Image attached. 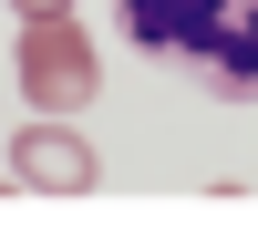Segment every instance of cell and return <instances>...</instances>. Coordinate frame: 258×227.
I'll return each instance as SVG.
<instances>
[{
	"instance_id": "obj_3",
	"label": "cell",
	"mask_w": 258,
	"mask_h": 227,
	"mask_svg": "<svg viewBox=\"0 0 258 227\" xmlns=\"http://www.w3.org/2000/svg\"><path fill=\"white\" fill-rule=\"evenodd\" d=\"M11 176L41 196H93V144L62 124H31V134H11Z\"/></svg>"
},
{
	"instance_id": "obj_2",
	"label": "cell",
	"mask_w": 258,
	"mask_h": 227,
	"mask_svg": "<svg viewBox=\"0 0 258 227\" xmlns=\"http://www.w3.org/2000/svg\"><path fill=\"white\" fill-rule=\"evenodd\" d=\"M21 83H31L41 114H73V103H93V41L62 31V21H41L31 52H21Z\"/></svg>"
},
{
	"instance_id": "obj_1",
	"label": "cell",
	"mask_w": 258,
	"mask_h": 227,
	"mask_svg": "<svg viewBox=\"0 0 258 227\" xmlns=\"http://www.w3.org/2000/svg\"><path fill=\"white\" fill-rule=\"evenodd\" d=\"M124 31L207 93H258V0H124Z\"/></svg>"
}]
</instances>
